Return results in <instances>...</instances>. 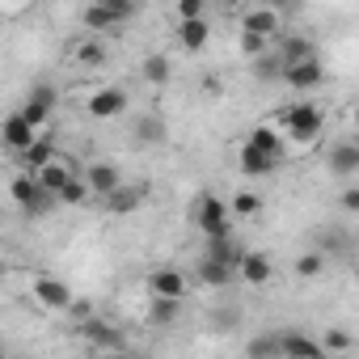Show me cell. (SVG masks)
I'll list each match as a JSON object with an SVG mask.
<instances>
[{"label": "cell", "mask_w": 359, "mask_h": 359, "mask_svg": "<svg viewBox=\"0 0 359 359\" xmlns=\"http://www.w3.org/2000/svg\"><path fill=\"white\" fill-rule=\"evenodd\" d=\"M279 135L283 140H292V144H313L317 135H321V127H325V114H321V106H313V102H292V106H283L279 110Z\"/></svg>", "instance_id": "obj_1"}, {"label": "cell", "mask_w": 359, "mask_h": 359, "mask_svg": "<svg viewBox=\"0 0 359 359\" xmlns=\"http://www.w3.org/2000/svg\"><path fill=\"white\" fill-rule=\"evenodd\" d=\"M9 195H13V203H18L26 216H43V212H51V208H55V195L39 187V177H34V173L13 177V182H9Z\"/></svg>", "instance_id": "obj_2"}, {"label": "cell", "mask_w": 359, "mask_h": 359, "mask_svg": "<svg viewBox=\"0 0 359 359\" xmlns=\"http://www.w3.org/2000/svg\"><path fill=\"white\" fill-rule=\"evenodd\" d=\"M195 224L203 229V237H224V233H233V212H229V203L220 195H199Z\"/></svg>", "instance_id": "obj_3"}, {"label": "cell", "mask_w": 359, "mask_h": 359, "mask_svg": "<svg viewBox=\"0 0 359 359\" xmlns=\"http://www.w3.org/2000/svg\"><path fill=\"white\" fill-rule=\"evenodd\" d=\"M30 300L43 309V313H68L72 309V287L64 283V279H55V275H39L34 283H30Z\"/></svg>", "instance_id": "obj_4"}, {"label": "cell", "mask_w": 359, "mask_h": 359, "mask_svg": "<svg viewBox=\"0 0 359 359\" xmlns=\"http://www.w3.org/2000/svg\"><path fill=\"white\" fill-rule=\"evenodd\" d=\"M279 76H283V85H287V89H317V85L325 81V68H321V64H317V55H313V60L283 64V68H279Z\"/></svg>", "instance_id": "obj_5"}, {"label": "cell", "mask_w": 359, "mask_h": 359, "mask_svg": "<svg viewBox=\"0 0 359 359\" xmlns=\"http://www.w3.org/2000/svg\"><path fill=\"white\" fill-rule=\"evenodd\" d=\"M148 292H152V296H165V300H187L191 283H187V275H182V271L161 266V271H152V275H148Z\"/></svg>", "instance_id": "obj_6"}, {"label": "cell", "mask_w": 359, "mask_h": 359, "mask_svg": "<svg viewBox=\"0 0 359 359\" xmlns=\"http://www.w3.org/2000/svg\"><path fill=\"white\" fill-rule=\"evenodd\" d=\"M123 110H127V93L114 89V85L97 89V93L89 97V118H97V123H110V118H118Z\"/></svg>", "instance_id": "obj_7"}, {"label": "cell", "mask_w": 359, "mask_h": 359, "mask_svg": "<svg viewBox=\"0 0 359 359\" xmlns=\"http://www.w3.org/2000/svg\"><path fill=\"white\" fill-rule=\"evenodd\" d=\"M233 275H241L250 287H262V283H271V275H275V266H271V254H258V250H241V258H237V271Z\"/></svg>", "instance_id": "obj_8"}, {"label": "cell", "mask_w": 359, "mask_h": 359, "mask_svg": "<svg viewBox=\"0 0 359 359\" xmlns=\"http://www.w3.org/2000/svg\"><path fill=\"white\" fill-rule=\"evenodd\" d=\"M18 114H22V118H26V123H30V127L39 131V127H43V123H51V114H55V89L39 85V89L30 93V102H26V106H22Z\"/></svg>", "instance_id": "obj_9"}, {"label": "cell", "mask_w": 359, "mask_h": 359, "mask_svg": "<svg viewBox=\"0 0 359 359\" xmlns=\"http://www.w3.org/2000/svg\"><path fill=\"white\" fill-rule=\"evenodd\" d=\"M208 39H212V26L203 18H177V43H182V51L199 55L208 47Z\"/></svg>", "instance_id": "obj_10"}, {"label": "cell", "mask_w": 359, "mask_h": 359, "mask_svg": "<svg viewBox=\"0 0 359 359\" xmlns=\"http://www.w3.org/2000/svg\"><path fill=\"white\" fill-rule=\"evenodd\" d=\"M34 135H39V131H34V127H30L22 114H9L5 123H0V140H5V148H13L18 156L30 148V140H34Z\"/></svg>", "instance_id": "obj_11"}, {"label": "cell", "mask_w": 359, "mask_h": 359, "mask_svg": "<svg viewBox=\"0 0 359 359\" xmlns=\"http://www.w3.org/2000/svg\"><path fill=\"white\" fill-rule=\"evenodd\" d=\"M279 355H292V359H321L325 351H321V342H317V338H309V334L292 330V334H279Z\"/></svg>", "instance_id": "obj_12"}, {"label": "cell", "mask_w": 359, "mask_h": 359, "mask_svg": "<svg viewBox=\"0 0 359 359\" xmlns=\"http://www.w3.org/2000/svg\"><path fill=\"white\" fill-rule=\"evenodd\" d=\"M123 182V173L114 169V165H106V161H97V165H89V177H85V187H89V195H110L114 187Z\"/></svg>", "instance_id": "obj_13"}, {"label": "cell", "mask_w": 359, "mask_h": 359, "mask_svg": "<svg viewBox=\"0 0 359 359\" xmlns=\"http://www.w3.org/2000/svg\"><path fill=\"white\" fill-rule=\"evenodd\" d=\"M34 177H39V187H43V191H51V195H55V191L68 182V177H72V165H68V161H60V152H55L47 165H39V169H34Z\"/></svg>", "instance_id": "obj_14"}, {"label": "cell", "mask_w": 359, "mask_h": 359, "mask_svg": "<svg viewBox=\"0 0 359 359\" xmlns=\"http://www.w3.org/2000/svg\"><path fill=\"white\" fill-rule=\"evenodd\" d=\"M241 30H250V34H262V39H271V34L279 30V9H266V5L250 9V13L241 18Z\"/></svg>", "instance_id": "obj_15"}, {"label": "cell", "mask_w": 359, "mask_h": 359, "mask_svg": "<svg viewBox=\"0 0 359 359\" xmlns=\"http://www.w3.org/2000/svg\"><path fill=\"white\" fill-rule=\"evenodd\" d=\"M330 169H334L338 177H355V173H359V144H351V140L334 144V152H330Z\"/></svg>", "instance_id": "obj_16"}, {"label": "cell", "mask_w": 359, "mask_h": 359, "mask_svg": "<svg viewBox=\"0 0 359 359\" xmlns=\"http://www.w3.org/2000/svg\"><path fill=\"white\" fill-rule=\"evenodd\" d=\"M81 22H85V30H89V34H110V30H123V22H118V18L102 5V0H93V5L85 9V18H81Z\"/></svg>", "instance_id": "obj_17"}, {"label": "cell", "mask_w": 359, "mask_h": 359, "mask_svg": "<svg viewBox=\"0 0 359 359\" xmlns=\"http://www.w3.org/2000/svg\"><path fill=\"white\" fill-rule=\"evenodd\" d=\"M275 165H279V156H266V152H258L254 144L241 148V173H245V177H266V173H275Z\"/></svg>", "instance_id": "obj_18"}, {"label": "cell", "mask_w": 359, "mask_h": 359, "mask_svg": "<svg viewBox=\"0 0 359 359\" xmlns=\"http://www.w3.org/2000/svg\"><path fill=\"white\" fill-rule=\"evenodd\" d=\"M81 334H85V342H93V346H127V338L118 334V330H110L106 321H97V317H89L85 325H81Z\"/></svg>", "instance_id": "obj_19"}, {"label": "cell", "mask_w": 359, "mask_h": 359, "mask_svg": "<svg viewBox=\"0 0 359 359\" xmlns=\"http://www.w3.org/2000/svg\"><path fill=\"white\" fill-rule=\"evenodd\" d=\"M203 258H212V262H224V266H233V271H237V258H241V250H237L233 233H224V237H208V250H203Z\"/></svg>", "instance_id": "obj_20"}, {"label": "cell", "mask_w": 359, "mask_h": 359, "mask_svg": "<svg viewBox=\"0 0 359 359\" xmlns=\"http://www.w3.org/2000/svg\"><path fill=\"white\" fill-rule=\"evenodd\" d=\"M245 144H254V148L266 152V156H283V148H287V140L279 135V127H254Z\"/></svg>", "instance_id": "obj_21"}, {"label": "cell", "mask_w": 359, "mask_h": 359, "mask_svg": "<svg viewBox=\"0 0 359 359\" xmlns=\"http://www.w3.org/2000/svg\"><path fill=\"white\" fill-rule=\"evenodd\" d=\"M72 60L85 64V68H102V64H106V47L97 43V34H89V39H81V43L72 47Z\"/></svg>", "instance_id": "obj_22"}, {"label": "cell", "mask_w": 359, "mask_h": 359, "mask_svg": "<svg viewBox=\"0 0 359 359\" xmlns=\"http://www.w3.org/2000/svg\"><path fill=\"white\" fill-rule=\"evenodd\" d=\"M199 283H208V287H229V283H233V266L212 262V258H199Z\"/></svg>", "instance_id": "obj_23"}, {"label": "cell", "mask_w": 359, "mask_h": 359, "mask_svg": "<svg viewBox=\"0 0 359 359\" xmlns=\"http://www.w3.org/2000/svg\"><path fill=\"white\" fill-rule=\"evenodd\" d=\"M317 55V47H313V39H283V51H279V64H296V60H313Z\"/></svg>", "instance_id": "obj_24"}, {"label": "cell", "mask_w": 359, "mask_h": 359, "mask_svg": "<svg viewBox=\"0 0 359 359\" xmlns=\"http://www.w3.org/2000/svg\"><path fill=\"white\" fill-rule=\"evenodd\" d=\"M169 76H173V64H169V55H148L144 60V81L148 85H169Z\"/></svg>", "instance_id": "obj_25"}, {"label": "cell", "mask_w": 359, "mask_h": 359, "mask_svg": "<svg viewBox=\"0 0 359 359\" xmlns=\"http://www.w3.org/2000/svg\"><path fill=\"white\" fill-rule=\"evenodd\" d=\"M135 140H140V144H161V140H165V118H161V114H144V118L135 123Z\"/></svg>", "instance_id": "obj_26"}, {"label": "cell", "mask_w": 359, "mask_h": 359, "mask_svg": "<svg viewBox=\"0 0 359 359\" xmlns=\"http://www.w3.org/2000/svg\"><path fill=\"white\" fill-rule=\"evenodd\" d=\"M140 199H144V195H140V191H131V187H123V182L106 195L110 212H123V216H127V212H135V208H140Z\"/></svg>", "instance_id": "obj_27"}, {"label": "cell", "mask_w": 359, "mask_h": 359, "mask_svg": "<svg viewBox=\"0 0 359 359\" xmlns=\"http://www.w3.org/2000/svg\"><path fill=\"white\" fill-rule=\"evenodd\" d=\"M325 250H309V254H300L296 258V275L300 279H317V275H325Z\"/></svg>", "instance_id": "obj_28"}, {"label": "cell", "mask_w": 359, "mask_h": 359, "mask_svg": "<svg viewBox=\"0 0 359 359\" xmlns=\"http://www.w3.org/2000/svg\"><path fill=\"white\" fill-rule=\"evenodd\" d=\"M85 199H89V187H85V177H76V173L55 191V203H68V208H76V203H85Z\"/></svg>", "instance_id": "obj_29"}, {"label": "cell", "mask_w": 359, "mask_h": 359, "mask_svg": "<svg viewBox=\"0 0 359 359\" xmlns=\"http://www.w3.org/2000/svg\"><path fill=\"white\" fill-rule=\"evenodd\" d=\"M51 156H55V144H51V140H43V135H34V140H30V148L22 152V161H26L30 169H39V165H47Z\"/></svg>", "instance_id": "obj_30"}, {"label": "cell", "mask_w": 359, "mask_h": 359, "mask_svg": "<svg viewBox=\"0 0 359 359\" xmlns=\"http://www.w3.org/2000/svg\"><path fill=\"white\" fill-rule=\"evenodd\" d=\"M177 313H182V300H165V296H152V325H173Z\"/></svg>", "instance_id": "obj_31"}, {"label": "cell", "mask_w": 359, "mask_h": 359, "mask_svg": "<svg viewBox=\"0 0 359 359\" xmlns=\"http://www.w3.org/2000/svg\"><path fill=\"white\" fill-rule=\"evenodd\" d=\"M229 212H233V216H245V220H250V216H258V212H262V199H258L254 191H241V195L233 199V208H229Z\"/></svg>", "instance_id": "obj_32"}, {"label": "cell", "mask_w": 359, "mask_h": 359, "mask_svg": "<svg viewBox=\"0 0 359 359\" xmlns=\"http://www.w3.org/2000/svg\"><path fill=\"white\" fill-rule=\"evenodd\" d=\"M351 346H355V342H351V334H342V330H330V334H325V342H321V351H325V355H330V351H334V355H346Z\"/></svg>", "instance_id": "obj_33"}, {"label": "cell", "mask_w": 359, "mask_h": 359, "mask_svg": "<svg viewBox=\"0 0 359 359\" xmlns=\"http://www.w3.org/2000/svg\"><path fill=\"white\" fill-rule=\"evenodd\" d=\"M241 55H250V60L266 55V39H262V34H250V30H241Z\"/></svg>", "instance_id": "obj_34"}, {"label": "cell", "mask_w": 359, "mask_h": 359, "mask_svg": "<svg viewBox=\"0 0 359 359\" xmlns=\"http://www.w3.org/2000/svg\"><path fill=\"white\" fill-rule=\"evenodd\" d=\"M102 5H106V9H110L118 22H123V26H127V22H131V13H135V5H131V0H102Z\"/></svg>", "instance_id": "obj_35"}, {"label": "cell", "mask_w": 359, "mask_h": 359, "mask_svg": "<svg viewBox=\"0 0 359 359\" xmlns=\"http://www.w3.org/2000/svg\"><path fill=\"white\" fill-rule=\"evenodd\" d=\"M250 355H279V338H254Z\"/></svg>", "instance_id": "obj_36"}, {"label": "cell", "mask_w": 359, "mask_h": 359, "mask_svg": "<svg viewBox=\"0 0 359 359\" xmlns=\"http://www.w3.org/2000/svg\"><path fill=\"white\" fill-rule=\"evenodd\" d=\"M177 18H203V0H177Z\"/></svg>", "instance_id": "obj_37"}, {"label": "cell", "mask_w": 359, "mask_h": 359, "mask_svg": "<svg viewBox=\"0 0 359 359\" xmlns=\"http://www.w3.org/2000/svg\"><path fill=\"white\" fill-rule=\"evenodd\" d=\"M342 212H351V216L359 212V191H355V187H346V191H342Z\"/></svg>", "instance_id": "obj_38"}, {"label": "cell", "mask_w": 359, "mask_h": 359, "mask_svg": "<svg viewBox=\"0 0 359 359\" xmlns=\"http://www.w3.org/2000/svg\"><path fill=\"white\" fill-rule=\"evenodd\" d=\"M258 5H266V9H292V0H258Z\"/></svg>", "instance_id": "obj_39"}, {"label": "cell", "mask_w": 359, "mask_h": 359, "mask_svg": "<svg viewBox=\"0 0 359 359\" xmlns=\"http://www.w3.org/2000/svg\"><path fill=\"white\" fill-rule=\"evenodd\" d=\"M220 5H237V0H220Z\"/></svg>", "instance_id": "obj_40"}, {"label": "cell", "mask_w": 359, "mask_h": 359, "mask_svg": "<svg viewBox=\"0 0 359 359\" xmlns=\"http://www.w3.org/2000/svg\"><path fill=\"white\" fill-rule=\"evenodd\" d=\"M0 355H5V346H0Z\"/></svg>", "instance_id": "obj_41"}]
</instances>
